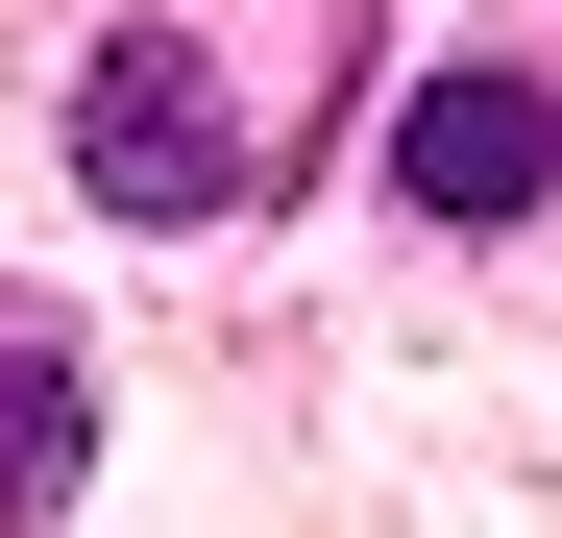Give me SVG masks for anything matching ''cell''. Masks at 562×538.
Wrapping results in <instances>:
<instances>
[{
    "mask_svg": "<svg viewBox=\"0 0 562 538\" xmlns=\"http://www.w3.org/2000/svg\"><path fill=\"white\" fill-rule=\"evenodd\" d=\"M74 171H99L123 221H221L245 197V123H221V74L171 49V25H123L99 74H74Z\"/></svg>",
    "mask_w": 562,
    "mask_h": 538,
    "instance_id": "6da1fadb",
    "label": "cell"
},
{
    "mask_svg": "<svg viewBox=\"0 0 562 538\" xmlns=\"http://www.w3.org/2000/svg\"><path fill=\"white\" fill-rule=\"evenodd\" d=\"M538 171H562V123L514 99V74H416L392 99V197L416 221H538Z\"/></svg>",
    "mask_w": 562,
    "mask_h": 538,
    "instance_id": "7a4b0ae2",
    "label": "cell"
},
{
    "mask_svg": "<svg viewBox=\"0 0 562 538\" xmlns=\"http://www.w3.org/2000/svg\"><path fill=\"white\" fill-rule=\"evenodd\" d=\"M74 440H99V392H74V368H0V514H49Z\"/></svg>",
    "mask_w": 562,
    "mask_h": 538,
    "instance_id": "3957f363",
    "label": "cell"
}]
</instances>
